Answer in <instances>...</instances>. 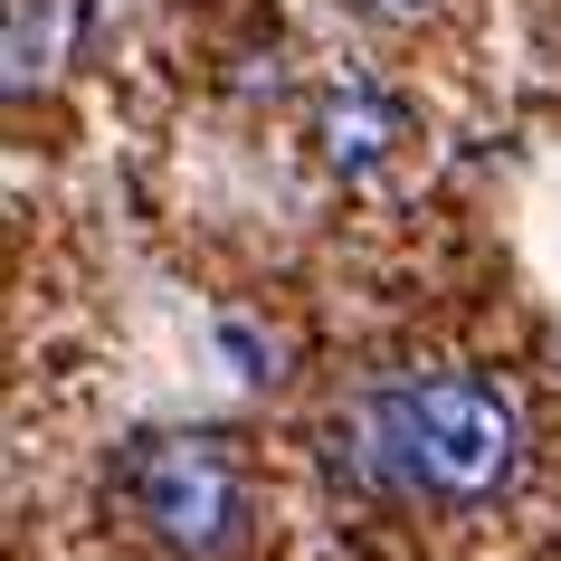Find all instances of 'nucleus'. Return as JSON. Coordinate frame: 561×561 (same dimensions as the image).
<instances>
[{
    "mask_svg": "<svg viewBox=\"0 0 561 561\" xmlns=\"http://www.w3.org/2000/svg\"><path fill=\"white\" fill-rule=\"evenodd\" d=\"M333 467L390 504H485L524 476V410L476 371H390L333 419Z\"/></svg>",
    "mask_w": 561,
    "mask_h": 561,
    "instance_id": "1",
    "label": "nucleus"
},
{
    "mask_svg": "<svg viewBox=\"0 0 561 561\" xmlns=\"http://www.w3.org/2000/svg\"><path fill=\"white\" fill-rule=\"evenodd\" d=\"M124 514L181 561L229 552L238 524H248V457H238L219 428H172V438H144L124 457Z\"/></svg>",
    "mask_w": 561,
    "mask_h": 561,
    "instance_id": "2",
    "label": "nucleus"
},
{
    "mask_svg": "<svg viewBox=\"0 0 561 561\" xmlns=\"http://www.w3.org/2000/svg\"><path fill=\"white\" fill-rule=\"evenodd\" d=\"M314 144H324L333 172H371V162H390V152L410 144V115L371 87H343V95L314 105Z\"/></svg>",
    "mask_w": 561,
    "mask_h": 561,
    "instance_id": "3",
    "label": "nucleus"
},
{
    "mask_svg": "<svg viewBox=\"0 0 561 561\" xmlns=\"http://www.w3.org/2000/svg\"><path fill=\"white\" fill-rule=\"evenodd\" d=\"M38 10H48V0H10V87H20V95H30L38 67H48V30H38Z\"/></svg>",
    "mask_w": 561,
    "mask_h": 561,
    "instance_id": "4",
    "label": "nucleus"
},
{
    "mask_svg": "<svg viewBox=\"0 0 561 561\" xmlns=\"http://www.w3.org/2000/svg\"><path fill=\"white\" fill-rule=\"evenodd\" d=\"M362 20H381V30H410V20H428V0H362Z\"/></svg>",
    "mask_w": 561,
    "mask_h": 561,
    "instance_id": "5",
    "label": "nucleus"
}]
</instances>
